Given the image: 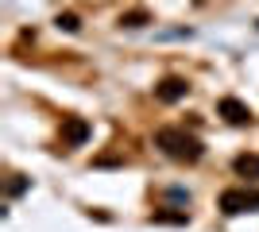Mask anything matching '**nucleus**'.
<instances>
[{
	"mask_svg": "<svg viewBox=\"0 0 259 232\" xmlns=\"http://www.w3.org/2000/svg\"><path fill=\"white\" fill-rule=\"evenodd\" d=\"M240 178H248V182H259V155H236V163H232Z\"/></svg>",
	"mask_w": 259,
	"mask_h": 232,
	"instance_id": "obj_6",
	"label": "nucleus"
},
{
	"mask_svg": "<svg viewBox=\"0 0 259 232\" xmlns=\"http://www.w3.org/2000/svg\"><path fill=\"white\" fill-rule=\"evenodd\" d=\"M54 23H58L62 31H77V27H81V20H77L74 12H66V16H58V20H54Z\"/></svg>",
	"mask_w": 259,
	"mask_h": 232,
	"instance_id": "obj_8",
	"label": "nucleus"
},
{
	"mask_svg": "<svg viewBox=\"0 0 259 232\" xmlns=\"http://www.w3.org/2000/svg\"><path fill=\"white\" fill-rule=\"evenodd\" d=\"M89 140V124L81 120V116H70V120L62 124V144L66 147H81Z\"/></svg>",
	"mask_w": 259,
	"mask_h": 232,
	"instance_id": "obj_5",
	"label": "nucleus"
},
{
	"mask_svg": "<svg viewBox=\"0 0 259 232\" xmlns=\"http://www.w3.org/2000/svg\"><path fill=\"white\" fill-rule=\"evenodd\" d=\"M147 23V12H128V16H120V27H143Z\"/></svg>",
	"mask_w": 259,
	"mask_h": 232,
	"instance_id": "obj_7",
	"label": "nucleus"
},
{
	"mask_svg": "<svg viewBox=\"0 0 259 232\" xmlns=\"http://www.w3.org/2000/svg\"><path fill=\"white\" fill-rule=\"evenodd\" d=\"M217 205H221V213H225V217H236V213L259 209V194H251V190H225Z\"/></svg>",
	"mask_w": 259,
	"mask_h": 232,
	"instance_id": "obj_2",
	"label": "nucleus"
},
{
	"mask_svg": "<svg viewBox=\"0 0 259 232\" xmlns=\"http://www.w3.org/2000/svg\"><path fill=\"white\" fill-rule=\"evenodd\" d=\"M186 93H190V85H186V77H162L159 85H155V97L166 101V105H174V101H182Z\"/></svg>",
	"mask_w": 259,
	"mask_h": 232,
	"instance_id": "obj_4",
	"label": "nucleus"
},
{
	"mask_svg": "<svg viewBox=\"0 0 259 232\" xmlns=\"http://www.w3.org/2000/svg\"><path fill=\"white\" fill-rule=\"evenodd\" d=\"M155 147L166 159H174V163H197L205 155V144L194 132H186V128H159L155 132Z\"/></svg>",
	"mask_w": 259,
	"mask_h": 232,
	"instance_id": "obj_1",
	"label": "nucleus"
},
{
	"mask_svg": "<svg viewBox=\"0 0 259 232\" xmlns=\"http://www.w3.org/2000/svg\"><path fill=\"white\" fill-rule=\"evenodd\" d=\"M217 112H221L228 124H251V109L240 97H221L217 101Z\"/></svg>",
	"mask_w": 259,
	"mask_h": 232,
	"instance_id": "obj_3",
	"label": "nucleus"
}]
</instances>
